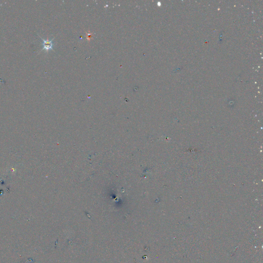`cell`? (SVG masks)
<instances>
[{"mask_svg": "<svg viewBox=\"0 0 263 263\" xmlns=\"http://www.w3.org/2000/svg\"><path fill=\"white\" fill-rule=\"evenodd\" d=\"M41 40L43 41V48L41 50H45L46 51H48L50 50H53L54 48V39H51V40H49V39H46V40H44L43 38L40 37Z\"/></svg>", "mask_w": 263, "mask_h": 263, "instance_id": "6da1fadb", "label": "cell"}]
</instances>
